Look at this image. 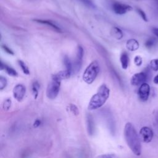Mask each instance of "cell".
Listing matches in <instances>:
<instances>
[{
	"label": "cell",
	"mask_w": 158,
	"mask_h": 158,
	"mask_svg": "<svg viewBox=\"0 0 158 158\" xmlns=\"http://www.w3.org/2000/svg\"><path fill=\"white\" fill-rule=\"evenodd\" d=\"M40 84L38 81H35L32 83L31 86V91H32V94L35 98V99H36L38 96V91L40 89Z\"/></svg>",
	"instance_id": "21"
},
{
	"label": "cell",
	"mask_w": 158,
	"mask_h": 158,
	"mask_svg": "<svg viewBox=\"0 0 158 158\" xmlns=\"http://www.w3.org/2000/svg\"><path fill=\"white\" fill-rule=\"evenodd\" d=\"M152 32L153 33V34L157 37L158 38V28L156 27H154L152 28Z\"/></svg>",
	"instance_id": "32"
},
{
	"label": "cell",
	"mask_w": 158,
	"mask_h": 158,
	"mask_svg": "<svg viewBox=\"0 0 158 158\" xmlns=\"http://www.w3.org/2000/svg\"><path fill=\"white\" fill-rule=\"evenodd\" d=\"M136 1H141V0H136Z\"/></svg>",
	"instance_id": "36"
},
{
	"label": "cell",
	"mask_w": 158,
	"mask_h": 158,
	"mask_svg": "<svg viewBox=\"0 0 158 158\" xmlns=\"http://www.w3.org/2000/svg\"><path fill=\"white\" fill-rule=\"evenodd\" d=\"M158 43V40L155 37H151L148 38L144 43V46L147 49H151L152 48H155Z\"/></svg>",
	"instance_id": "18"
},
{
	"label": "cell",
	"mask_w": 158,
	"mask_h": 158,
	"mask_svg": "<svg viewBox=\"0 0 158 158\" xmlns=\"http://www.w3.org/2000/svg\"><path fill=\"white\" fill-rule=\"evenodd\" d=\"M139 134L144 143H149L153 138V131L148 127H143L139 131Z\"/></svg>",
	"instance_id": "10"
},
{
	"label": "cell",
	"mask_w": 158,
	"mask_h": 158,
	"mask_svg": "<svg viewBox=\"0 0 158 158\" xmlns=\"http://www.w3.org/2000/svg\"><path fill=\"white\" fill-rule=\"evenodd\" d=\"M112 10L116 14L118 15H123L132 10L131 6L122 4L120 2H115L112 5Z\"/></svg>",
	"instance_id": "7"
},
{
	"label": "cell",
	"mask_w": 158,
	"mask_h": 158,
	"mask_svg": "<svg viewBox=\"0 0 158 158\" xmlns=\"http://www.w3.org/2000/svg\"><path fill=\"white\" fill-rule=\"evenodd\" d=\"M86 118L87 131H88V135H93L95 130V125H94V121L93 120V117L90 114H87Z\"/></svg>",
	"instance_id": "12"
},
{
	"label": "cell",
	"mask_w": 158,
	"mask_h": 158,
	"mask_svg": "<svg viewBox=\"0 0 158 158\" xmlns=\"http://www.w3.org/2000/svg\"><path fill=\"white\" fill-rule=\"evenodd\" d=\"M7 79L4 77L1 76L0 77V89L2 90L4 88H5L7 85Z\"/></svg>",
	"instance_id": "27"
},
{
	"label": "cell",
	"mask_w": 158,
	"mask_h": 158,
	"mask_svg": "<svg viewBox=\"0 0 158 158\" xmlns=\"http://www.w3.org/2000/svg\"><path fill=\"white\" fill-rule=\"evenodd\" d=\"M60 86V81L52 78V80L47 86L46 96L50 99H55L59 94Z\"/></svg>",
	"instance_id": "5"
},
{
	"label": "cell",
	"mask_w": 158,
	"mask_h": 158,
	"mask_svg": "<svg viewBox=\"0 0 158 158\" xmlns=\"http://www.w3.org/2000/svg\"><path fill=\"white\" fill-rule=\"evenodd\" d=\"M155 119H156V121L158 125V111L156 112L155 114Z\"/></svg>",
	"instance_id": "35"
},
{
	"label": "cell",
	"mask_w": 158,
	"mask_h": 158,
	"mask_svg": "<svg viewBox=\"0 0 158 158\" xmlns=\"http://www.w3.org/2000/svg\"><path fill=\"white\" fill-rule=\"evenodd\" d=\"M111 35L114 38H115L117 40L122 39L123 36L122 31L118 27H114L112 28Z\"/></svg>",
	"instance_id": "19"
},
{
	"label": "cell",
	"mask_w": 158,
	"mask_h": 158,
	"mask_svg": "<svg viewBox=\"0 0 158 158\" xmlns=\"http://www.w3.org/2000/svg\"><path fill=\"white\" fill-rule=\"evenodd\" d=\"M69 110H70V112H71L72 114H73L75 115H78V114H79V110H78V107H77L75 105H74V104H70L69 106Z\"/></svg>",
	"instance_id": "26"
},
{
	"label": "cell",
	"mask_w": 158,
	"mask_h": 158,
	"mask_svg": "<svg viewBox=\"0 0 158 158\" xmlns=\"http://www.w3.org/2000/svg\"><path fill=\"white\" fill-rule=\"evenodd\" d=\"M11 100L9 98L5 99L2 103V109L4 110H8L11 106Z\"/></svg>",
	"instance_id": "24"
},
{
	"label": "cell",
	"mask_w": 158,
	"mask_h": 158,
	"mask_svg": "<svg viewBox=\"0 0 158 158\" xmlns=\"http://www.w3.org/2000/svg\"><path fill=\"white\" fill-rule=\"evenodd\" d=\"M150 70L151 69L148 66L144 71L134 74L130 80L131 84L133 86H138L146 83L151 78Z\"/></svg>",
	"instance_id": "4"
},
{
	"label": "cell",
	"mask_w": 158,
	"mask_h": 158,
	"mask_svg": "<svg viewBox=\"0 0 158 158\" xmlns=\"http://www.w3.org/2000/svg\"><path fill=\"white\" fill-rule=\"evenodd\" d=\"M120 61L123 69H127L129 64V57L127 52H123L120 57Z\"/></svg>",
	"instance_id": "16"
},
{
	"label": "cell",
	"mask_w": 158,
	"mask_h": 158,
	"mask_svg": "<svg viewBox=\"0 0 158 158\" xmlns=\"http://www.w3.org/2000/svg\"><path fill=\"white\" fill-rule=\"evenodd\" d=\"M139 46V44L138 41L133 38L128 40L126 43V47L127 49L130 51H136Z\"/></svg>",
	"instance_id": "15"
},
{
	"label": "cell",
	"mask_w": 158,
	"mask_h": 158,
	"mask_svg": "<svg viewBox=\"0 0 158 158\" xmlns=\"http://www.w3.org/2000/svg\"><path fill=\"white\" fill-rule=\"evenodd\" d=\"M124 136L127 145L131 151L136 156H139L141 152L140 139L136 130L131 123H127L124 128Z\"/></svg>",
	"instance_id": "1"
},
{
	"label": "cell",
	"mask_w": 158,
	"mask_h": 158,
	"mask_svg": "<svg viewBox=\"0 0 158 158\" xmlns=\"http://www.w3.org/2000/svg\"><path fill=\"white\" fill-rule=\"evenodd\" d=\"M81 1L83 4H85L86 6L90 7V8H95V5L93 2L91 0H79Z\"/></svg>",
	"instance_id": "28"
},
{
	"label": "cell",
	"mask_w": 158,
	"mask_h": 158,
	"mask_svg": "<svg viewBox=\"0 0 158 158\" xmlns=\"http://www.w3.org/2000/svg\"><path fill=\"white\" fill-rule=\"evenodd\" d=\"M12 92L14 98L17 101H21L23 99L25 94V86L22 84H17L13 88Z\"/></svg>",
	"instance_id": "8"
},
{
	"label": "cell",
	"mask_w": 158,
	"mask_h": 158,
	"mask_svg": "<svg viewBox=\"0 0 158 158\" xmlns=\"http://www.w3.org/2000/svg\"><path fill=\"white\" fill-rule=\"evenodd\" d=\"M149 67L154 72L158 71V59H152L149 62Z\"/></svg>",
	"instance_id": "23"
},
{
	"label": "cell",
	"mask_w": 158,
	"mask_h": 158,
	"mask_svg": "<svg viewBox=\"0 0 158 158\" xmlns=\"http://www.w3.org/2000/svg\"><path fill=\"white\" fill-rule=\"evenodd\" d=\"M96 158H118V157L114 154H106L98 156Z\"/></svg>",
	"instance_id": "30"
},
{
	"label": "cell",
	"mask_w": 158,
	"mask_h": 158,
	"mask_svg": "<svg viewBox=\"0 0 158 158\" xmlns=\"http://www.w3.org/2000/svg\"><path fill=\"white\" fill-rule=\"evenodd\" d=\"M63 62H64V64L65 67V69L71 72L72 73H73V64L70 61L69 57L67 56H65L64 57Z\"/></svg>",
	"instance_id": "20"
},
{
	"label": "cell",
	"mask_w": 158,
	"mask_h": 158,
	"mask_svg": "<svg viewBox=\"0 0 158 158\" xmlns=\"http://www.w3.org/2000/svg\"><path fill=\"white\" fill-rule=\"evenodd\" d=\"M2 48L4 50V51L6 52L7 53H8L9 54H11V55L14 54V52L9 47H7L6 45H4V44L2 45Z\"/></svg>",
	"instance_id": "31"
},
{
	"label": "cell",
	"mask_w": 158,
	"mask_h": 158,
	"mask_svg": "<svg viewBox=\"0 0 158 158\" xmlns=\"http://www.w3.org/2000/svg\"><path fill=\"white\" fill-rule=\"evenodd\" d=\"M134 63L137 67H139L142 65L143 59L139 56H136L134 58Z\"/></svg>",
	"instance_id": "29"
},
{
	"label": "cell",
	"mask_w": 158,
	"mask_h": 158,
	"mask_svg": "<svg viewBox=\"0 0 158 158\" xmlns=\"http://www.w3.org/2000/svg\"><path fill=\"white\" fill-rule=\"evenodd\" d=\"M150 93V86L147 83H144L140 85L138 94L139 98L142 101H146L149 98Z\"/></svg>",
	"instance_id": "9"
},
{
	"label": "cell",
	"mask_w": 158,
	"mask_h": 158,
	"mask_svg": "<svg viewBox=\"0 0 158 158\" xmlns=\"http://www.w3.org/2000/svg\"><path fill=\"white\" fill-rule=\"evenodd\" d=\"M18 63H19V65H20L22 70L23 71V72L26 75H29L30 74V70H29L28 67H27V65H26V64L21 60H19Z\"/></svg>",
	"instance_id": "22"
},
{
	"label": "cell",
	"mask_w": 158,
	"mask_h": 158,
	"mask_svg": "<svg viewBox=\"0 0 158 158\" xmlns=\"http://www.w3.org/2000/svg\"><path fill=\"white\" fill-rule=\"evenodd\" d=\"M136 12H138V14L139 15V16L141 17V19L146 22H147L148 21V17H147V15L146 14V13L140 8H136Z\"/></svg>",
	"instance_id": "25"
},
{
	"label": "cell",
	"mask_w": 158,
	"mask_h": 158,
	"mask_svg": "<svg viewBox=\"0 0 158 158\" xmlns=\"http://www.w3.org/2000/svg\"><path fill=\"white\" fill-rule=\"evenodd\" d=\"M99 72V65L98 61L94 60L91 62L86 68L83 74V81L88 84H91L95 80Z\"/></svg>",
	"instance_id": "3"
},
{
	"label": "cell",
	"mask_w": 158,
	"mask_h": 158,
	"mask_svg": "<svg viewBox=\"0 0 158 158\" xmlns=\"http://www.w3.org/2000/svg\"><path fill=\"white\" fill-rule=\"evenodd\" d=\"M1 70H4L6 73L12 77H17L18 75L17 72H16L15 70H14L13 68L4 64L2 62H1V67H0Z\"/></svg>",
	"instance_id": "17"
},
{
	"label": "cell",
	"mask_w": 158,
	"mask_h": 158,
	"mask_svg": "<svg viewBox=\"0 0 158 158\" xmlns=\"http://www.w3.org/2000/svg\"><path fill=\"white\" fill-rule=\"evenodd\" d=\"M83 54H84V51L83 48L81 46H78L77 49L75 60L73 64V72L77 73L80 70L82 65Z\"/></svg>",
	"instance_id": "6"
},
{
	"label": "cell",
	"mask_w": 158,
	"mask_h": 158,
	"mask_svg": "<svg viewBox=\"0 0 158 158\" xmlns=\"http://www.w3.org/2000/svg\"><path fill=\"white\" fill-rule=\"evenodd\" d=\"M40 123H41L40 120L37 119V120H36L35 122H34V127H38V126H40Z\"/></svg>",
	"instance_id": "33"
},
{
	"label": "cell",
	"mask_w": 158,
	"mask_h": 158,
	"mask_svg": "<svg viewBox=\"0 0 158 158\" xmlns=\"http://www.w3.org/2000/svg\"><path fill=\"white\" fill-rule=\"evenodd\" d=\"M153 81L155 84H158V74L156 75V77L153 79Z\"/></svg>",
	"instance_id": "34"
},
{
	"label": "cell",
	"mask_w": 158,
	"mask_h": 158,
	"mask_svg": "<svg viewBox=\"0 0 158 158\" xmlns=\"http://www.w3.org/2000/svg\"><path fill=\"white\" fill-rule=\"evenodd\" d=\"M109 88L105 84L101 85L97 93L91 97L88 104V109L95 110L102 107L109 98Z\"/></svg>",
	"instance_id": "2"
},
{
	"label": "cell",
	"mask_w": 158,
	"mask_h": 158,
	"mask_svg": "<svg viewBox=\"0 0 158 158\" xmlns=\"http://www.w3.org/2000/svg\"><path fill=\"white\" fill-rule=\"evenodd\" d=\"M33 21L36 22L40 23H41V24L46 25L50 27L51 28H52V29H54V30H56L57 32H62V30H61L60 27H59L54 22H52L51 20H41V19H34Z\"/></svg>",
	"instance_id": "13"
},
{
	"label": "cell",
	"mask_w": 158,
	"mask_h": 158,
	"mask_svg": "<svg viewBox=\"0 0 158 158\" xmlns=\"http://www.w3.org/2000/svg\"><path fill=\"white\" fill-rule=\"evenodd\" d=\"M103 117L104 118V120H106V122L108 127V129L109 130V131L110 132L111 134L114 135L115 131V122H114L113 116L110 113L107 112L103 113Z\"/></svg>",
	"instance_id": "11"
},
{
	"label": "cell",
	"mask_w": 158,
	"mask_h": 158,
	"mask_svg": "<svg viewBox=\"0 0 158 158\" xmlns=\"http://www.w3.org/2000/svg\"><path fill=\"white\" fill-rule=\"evenodd\" d=\"M72 72L67 70H64L62 71H60L58 73L54 74L52 75V78H55L56 80H58L59 81H61L62 80H64V79H67L69 78L70 75H72Z\"/></svg>",
	"instance_id": "14"
}]
</instances>
